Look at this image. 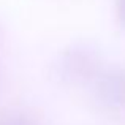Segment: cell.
I'll list each match as a JSON object with an SVG mask.
<instances>
[{
    "label": "cell",
    "mask_w": 125,
    "mask_h": 125,
    "mask_svg": "<svg viewBox=\"0 0 125 125\" xmlns=\"http://www.w3.org/2000/svg\"><path fill=\"white\" fill-rule=\"evenodd\" d=\"M95 97L108 111L125 109V70L113 68L98 74Z\"/></svg>",
    "instance_id": "cell-1"
},
{
    "label": "cell",
    "mask_w": 125,
    "mask_h": 125,
    "mask_svg": "<svg viewBox=\"0 0 125 125\" xmlns=\"http://www.w3.org/2000/svg\"><path fill=\"white\" fill-rule=\"evenodd\" d=\"M97 70V57L87 48H78L67 51L59 62V73L62 79L70 83H79L90 78Z\"/></svg>",
    "instance_id": "cell-2"
},
{
    "label": "cell",
    "mask_w": 125,
    "mask_h": 125,
    "mask_svg": "<svg viewBox=\"0 0 125 125\" xmlns=\"http://www.w3.org/2000/svg\"><path fill=\"white\" fill-rule=\"evenodd\" d=\"M0 125H35L29 117L25 116H19V114H14V116H10L6 119H3Z\"/></svg>",
    "instance_id": "cell-3"
},
{
    "label": "cell",
    "mask_w": 125,
    "mask_h": 125,
    "mask_svg": "<svg viewBox=\"0 0 125 125\" xmlns=\"http://www.w3.org/2000/svg\"><path fill=\"white\" fill-rule=\"evenodd\" d=\"M119 18L120 22L125 25V0H119Z\"/></svg>",
    "instance_id": "cell-4"
}]
</instances>
